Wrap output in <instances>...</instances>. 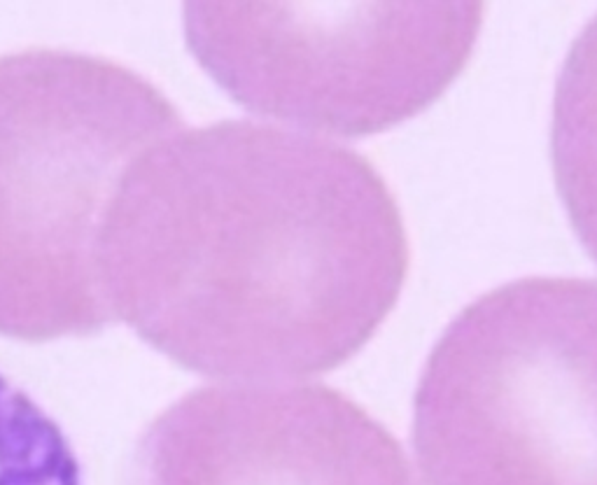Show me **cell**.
Segmentation results:
<instances>
[{"instance_id":"3","label":"cell","mask_w":597,"mask_h":485,"mask_svg":"<svg viewBox=\"0 0 597 485\" xmlns=\"http://www.w3.org/2000/svg\"><path fill=\"white\" fill-rule=\"evenodd\" d=\"M425 485H597V283L527 278L473 301L415 392Z\"/></svg>"},{"instance_id":"2","label":"cell","mask_w":597,"mask_h":485,"mask_svg":"<svg viewBox=\"0 0 597 485\" xmlns=\"http://www.w3.org/2000/svg\"><path fill=\"white\" fill-rule=\"evenodd\" d=\"M180 131L168 98L72 52L0 59V334H96L115 322L103 238L138 161Z\"/></svg>"},{"instance_id":"6","label":"cell","mask_w":597,"mask_h":485,"mask_svg":"<svg viewBox=\"0 0 597 485\" xmlns=\"http://www.w3.org/2000/svg\"><path fill=\"white\" fill-rule=\"evenodd\" d=\"M553 166L571 224L597 261V17L571 44L558 80Z\"/></svg>"},{"instance_id":"5","label":"cell","mask_w":597,"mask_h":485,"mask_svg":"<svg viewBox=\"0 0 597 485\" xmlns=\"http://www.w3.org/2000/svg\"><path fill=\"white\" fill-rule=\"evenodd\" d=\"M126 485H418L401 446L324 385L229 383L166 408Z\"/></svg>"},{"instance_id":"4","label":"cell","mask_w":597,"mask_h":485,"mask_svg":"<svg viewBox=\"0 0 597 485\" xmlns=\"http://www.w3.org/2000/svg\"><path fill=\"white\" fill-rule=\"evenodd\" d=\"M481 2H189L185 37L229 96L294 131L366 135L462 70Z\"/></svg>"},{"instance_id":"7","label":"cell","mask_w":597,"mask_h":485,"mask_svg":"<svg viewBox=\"0 0 597 485\" xmlns=\"http://www.w3.org/2000/svg\"><path fill=\"white\" fill-rule=\"evenodd\" d=\"M0 485H82L61 427L0 376Z\"/></svg>"},{"instance_id":"1","label":"cell","mask_w":597,"mask_h":485,"mask_svg":"<svg viewBox=\"0 0 597 485\" xmlns=\"http://www.w3.org/2000/svg\"><path fill=\"white\" fill-rule=\"evenodd\" d=\"M406 266L397 203L369 161L259 122L154 147L103 238L115 318L180 366L243 385L343 364L392 310Z\"/></svg>"}]
</instances>
